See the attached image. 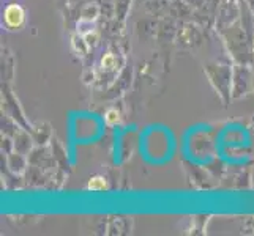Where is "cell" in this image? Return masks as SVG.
Masks as SVG:
<instances>
[{
    "instance_id": "cell-4",
    "label": "cell",
    "mask_w": 254,
    "mask_h": 236,
    "mask_svg": "<svg viewBox=\"0 0 254 236\" xmlns=\"http://www.w3.org/2000/svg\"><path fill=\"white\" fill-rule=\"evenodd\" d=\"M114 63H116V58H114L112 54H106V55L103 57V60H101V65H103L104 68H112Z\"/></svg>"
},
{
    "instance_id": "cell-1",
    "label": "cell",
    "mask_w": 254,
    "mask_h": 236,
    "mask_svg": "<svg viewBox=\"0 0 254 236\" xmlns=\"http://www.w3.org/2000/svg\"><path fill=\"white\" fill-rule=\"evenodd\" d=\"M5 22L8 27H11V29H17V27H21L22 22H24V10L19 6V5H10V6H6V10H5Z\"/></svg>"
},
{
    "instance_id": "cell-2",
    "label": "cell",
    "mask_w": 254,
    "mask_h": 236,
    "mask_svg": "<svg viewBox=\"0 0 254 236\" xmlns=\"http://www.w3.org/2000/svg\"><path fill=\"white\" fill-rule=\"evenodd\" d=\"M87 188L90 190H103V189H106V181H104L103 177H93V178H90Z\"/></svg>"
},
{
    "instance_id": "cell-3",
    "label": "cell",
    "mask_w": 254,
    "mask_h": 236,
    "mask_svg": "<svg viewBox=\"0 0 254 236\" xmlns=\"http://www.w3.org/2000/svg\"><path fill=\"white\" fill-rule=\"evenodd\" d=\"M119 120H120V115H119V112H117L116 109L108 110V113H106V121H108L109 125H116V123H119Z\"/></svg>"
}]
</instances>
